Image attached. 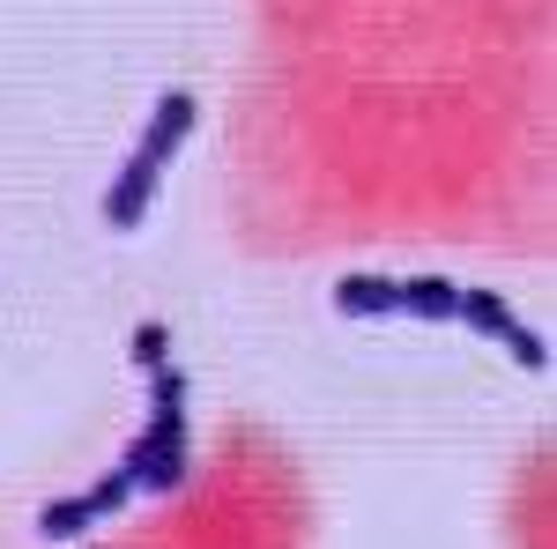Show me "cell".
<instances>
[{"label":"cell","instance_id":"6da1fadb","mask_svg":"<svg viewBox=\"0 0 557 549\" xmlns=\"http://www.w3.org/2000/svg\"><path fill=\"white\" fill-rule=\"evenodd\" d=\"M186 134H194V97H186V89H164V97H157V120L141 127L127 171H120L112 194H104V223H112V230H134L141 215L157 209V186H164V171H172Z\"/></svg>","mask_w":557,"mask_h":549},{"label":"cell","instance_id":"7a4b0ae2","mask_svg":"<svg viewBox=\"0 0 557 549\" xmlns=\"http://www.w3.org/2000/svg\"><path fill=\"white\" fill-rule=\"evenodd\" d=\"M149 431L127 446V475L134 490H157V498H172L178 483H186V461H194V438H186V372L178 364H157L149 372Z\"/></svg>","mask_w":557,"mask_h":549},{"label":"cell","instance_id":"3957f363","mask_svg":"<svg viewBox=\"0 0 557 549\" xmlns=\"http://www.w3.org/2000/svg\"><path fill=\"white\" fill-rule=\"evenodd\" d=\"M134 498H141V490H134V475H127V467H112V475H97L89 490L60 498V506H45V512H38V535H45V542H75V535H89L97 520L127 512Z\"/></svg>","mask_w":557,"mask_h":549},{"label":"cell","instance_id":"277c9868","mask_svg":"<svg viewBox=\"0 0 557 549\" xmlns=\"http://www.w3.org/2000/svg\"><path fill=\"white\" fill-rule=\"evenodd\" d=\"M454 320H461V327H475L483 341H498V349H513V364H528V372H543V364H550L543 335H528V320H520L506 297H491V290H461Z\"/></svg>","mask_w":557,"mask_h":549},{"label":"cell","instance_id":"5b68a950","mask_svg":"<svg viewBox=\"0 0 557 549\" xmlns=\"http://www.w3.org/2000/svg\"><path fill=\"white\" fill-rule=\"evenodd\" d=\"M335 312L343 320H386V312H401V283L394 275H349V283H335Z\"/></svg>","mask_w":557,"mask_h":549},{"label":"cell","instance_id":"8992f818","mask_svg":"<svg viewBox=\"0 0 557 549\" xmlns=\"http://www.w3.org/2000/svg\"><path fill=\"white\" fill-rule=\"evenodd\" d=\"M454 304H461V290H454L446 275H417V283H401V312H409V320L446 327V320H454Z\"/></svg>","mask_w":557,"mask_h":549},{"label":"cell","instance_id":"52a82bcc","mask_svg":"<svg viewBox=\"0 0 557 549\" xmlns=\"http://www.w3.org/2000/svg\"><path fill=\"white\" fill-rule=\"evenodd\" d=\"M134 364H141V372H157V364H172V335H164L157 320H149V327H134Z\"/></svg>","mask_w":557,"mask_h":549}]
</instances>
